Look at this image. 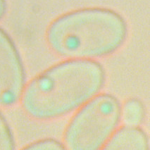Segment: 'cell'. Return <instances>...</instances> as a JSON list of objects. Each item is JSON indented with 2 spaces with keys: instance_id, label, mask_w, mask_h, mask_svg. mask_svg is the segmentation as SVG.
<instances>
[{
  "instance_id": "1",
  "label": "cell",
  "mask_w": 150,
  "mask_h": 150,
  "mask_svg": "<svg viewBox=\"0 0 150 150\" xmlns=\"http://www.w3.org/2000/svg\"><path fill=\"white\" fill-rule=\"evenodd\" d=\"M106 73L95 60L68 59L40 73L26 85L22 105L38 120L62 117L82 107L99 94Z\"/></svg>"
},
{
  "instance_id": "2",
  "label": "cell",
  "mask_w": 150,
  "mask_h": 150,
  "mask_svg": "<svg viewBox=\"0 0 150 150\" xmlns=\"http://www.w3.org/2000/svg\"><path fill=\"white\" fill-rule=\"evenodd\" d=\"M127 36L128 25L119 13L108 8H88L54 21L47 40L50 48L64 58L94 60L117 51Z\"/></svg>"
},
{
  "instance_id": "3",
  "label": "cell",
  "mask_w": 150,
  "mask_h": 150,
  "mask_svg": "<svg viewBox=\"0 0 150 150\" xmlns=\"http://www.w3.org/2000/svg\"><path fill=\"white\" fill-rule=\"evenodd\" d=\"M121 106L114 96L98 94L80 108L66 130L65 146L72 150L104 148L118 128Z\"/></svg>"
},
{
  "instance_id": "4",
  "label": "cell",
  "mask_w": 150,
  "mask_h": 150,
  "mask_svg": "<svg viewBox=\"0 0 150 150\" xmlns=\"http://www.w3.org/2000/svg\"><path fill=\"white\" fill-rule=\"evenodd\" d=\"M25 73L18 50L8 34L0 28V105L11 106L22 97Z\"/></svg>"
},
{
  "instance_id": "5",
  "label": "cell",
  "mask_w": 150,
  "mask_h": 150,
  "mask_svg": "<svg viewBox=\"0 0 150 150\" xmlns=\"http://www.w3.org/2000/svg\"><path fill=\"white\" fill-rule=\"evenodd\" d=\"M103 149L146 150L148 149L147 136L138 126L125 125L116 129Z\"/></svg>"
},
{
  "instance_id": "6",
  "label": "cell",
  "mask_w": 150,
  "mask_h": 150,
  "mask_svg": "<svg viewBox=\"0 0 150 150\" xmlns=\"http://www.w3.org/2000/svg\"><path fill=\"white\" fill-rule=\"evenodd\" d=\"M144 107L138 99H131L121 108V118L125 125L138 126L144 118Z\"/></svg>"
},
{
  "instance_id": "7",
  "label": "cell",
  "mask_w": 150,
  "mask_h": 150,
  "mask_svg": "<svg viewBox=\"0 0 150 150\" xmlns=\"http://www.w3.org/2000/svg\"><path fill=\"white\" fill-rule=\"evenodd\" d=\"M15 141L9 126L0 112V150L15 149Z\"/></svg>"
},
{
  "instance_id": "8",
  "label": "cell",
  "mask_w": 150,
  "mask_h": 150,
  "mask_svg": "<svg viewBox=\"0 0 150 150\" xmlns=\"http://www.w3.org/2000/svg\"><path fill=\"white\" fill-rule=\"evenodd\" d=\"M24 149H65V145L58 140L53 139H45L36 141L29 144Z\"/></svg>"
},
{
  "instance_id": "9",
  "label": "cell",
  "mask_w": 150,
  "mask_h": 150,
  "mask_svg": "<svg viewBox=\"0 0 150 150\" xmlns=\"http://www.w3.org/2000/svg\"><path fill=\"white\" fill-rule=\"evenodd\" d=\"M6 12V0H0V20L4 16Z\"/></svg>"
}]
</instances>
